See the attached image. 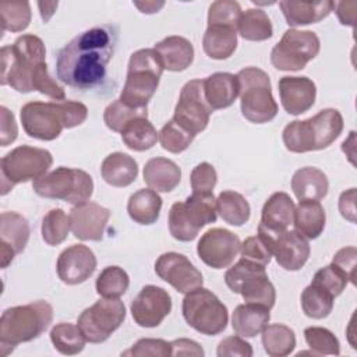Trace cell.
<instances>
[{"label":"cell","mask_w":357,"mask_h":357,"mask_svg":"<svg viewBox=\"0 0 357 357\" xmlns=\"http://www.w3.org/2000/svg\"><path fill=\"white\" fill-rule=\"evenodd\" d=\"M121 139L127 148L137 152L151 149L159 139V132L148 117H135L121 130Z\"/></svg>","instance_id":"obj_35"},{"label":"cell","mask_w":357,"mask_h":357,"mask_svg":"<svg viewBox=\"0 0 357 357\" xmlns=\"http://www.w3.org/2000/svg\"><path fill=\"white\" fill-rule=\"evenodd\" d=\"M294 209L296 205L289 194L283 191L272 194L262 206L258 230L276 237L293 223Z\"/></svg>","instance_id":"obj_23"},{"label":"cell","mask_w":357,"mask_h":357,"mask_svg":"<svg viewBox=\"0 0 357 357\" xmlns=\"http://www.w3.org/2000/svg\"><path fill=\"white\" fill-rule=\"evenodd\" d=\"M241 7L233 0H218L209 6L208 25H227L237 29L241 17Z\"/></svg>","instance_id":"obj_48"},{"label":"cell","mask_w":357,"mask_h":357,"mask_svg":"<svg viewBox=\"0 0 357 357\" xmlns=\"http://www.w3.org/2000/svg\"><path fill=\"white\" fill-rule=\"evenodd\" d=\"M185 322L201 335L222 333L229 322L226 305L216 294L205 287H197L185 294L181 305Z\"/></svg>","instance_id":"obj_10"},{"label":"cell","mask_w":357,"mask_h":357,"mask_svg":"<svg viewBox=\"0 0 357 357\" xmlns=\"http://www.w3.org/2000/svg\"><path fill=\"white\" fill-rule=\"evenodd\" d=\"M216 208L220 218L231 226H243L251 215L248 201L240 192L231 190H225L218 195Z\"/></svg>","instance_id":"obj_36"},{"label":"cell","mask_w":357,"mask_h":357,"mask_svg":"<svg viewBox=\"0 0 357 357\" xmlns=\"http://www.w3.org/2000/svg\"><path fill=\"white\" fill-rule=\"evenodd\" d=\"M131 315L142 328H156L172 311L170 294L155 284L144 286L131 301Z\"/></svg>","instance_id":"obj_17"},{"label":"cell","mask_w":357,"mask_h":357,"mask_svg":"<svg viewBox=\"0 0 357 357\" xmlns=\"http://www.w3.org/2000/svg\"><path fill=\"white\" fill-rule=\"evenodd\" d=\"M50 340L54 349L64 356H74L84 350L85 337L78 325L70 322H60L50 331Z\"/></svg>","instance_id":"obj_39"},{"label":"cell","mask_w":357,"mask_h":357,"mask_svg":"<svg viewBox=\"0 0 357 357\" xmlns=\"http://www.w3.org/2000/svg\"><path fill=\"white\" fill-rule=\"evenodd\" d=\"M291 190L298 201H321L328 194L329 181L326 174L318 167L305 166L294 172Z\"/></svg>","instance_id":"obj_28"},{"label":"cell","mask_w":357,"mask_h":357,"mask_svg":"<svg viewBox=\"0 0 357 357\" xmlns=\"http://www.w3.org/2000/svg\"><path fill=\"white\" fill-rule=\"evenodd\" d=\"M271 319L269 308L258 304H240L231 315V328L241 337H254L259 335Z\"/></svg>","instance_id":"obj_29"},{"label":"cell","mask_w":357,"mask_h":357,"mask_svg":"<svg viewBox=\"0 0 357 357\" xmlns=\"http://www.w3.org/2000/svg\"><path fill=\"white\" fill-rule=\"evenodd\" d=\"M135 117H148V110L130 107L120 99L107 105L103 112V121L106 127L116 132H121L126 124Z\"/></svg>","instance_id":"obj_46"},{"label":"cell","mask_w":357,"mask_h":357,"mask_svg":"<svg viewBox=\"0 0 357 357\" xmlns=\"http://www.w3.org/2000/svg\"><path fill=\"white\" fill-rule=\"evenodd\" d=\"M308 240L297 230H284L275 237L273 257L280 268L286 271L301 269L310 258Z\"/></svg>","instance_id":"obj_22"},{"label":"cell","mask_w":357,"mask_h":357,"mask_svg":"<svg viewBox=\"0 0 357 357\" xmlns=\"http://www.w3.org/2000/svg\"><path fill=\"white\" fill-rule=\"evenodd\" d=\"M183 211L197 230L218 219L216 198L212 192H192L183 201Z\"/></svg>","instance_id":"obj_34"},{"label":"cell","mask_w":357,"mask_h":357,"mask_svg":"<svg viewBox=\"0 0 357 357\" xmlns=\"http://www.w3.org/2000/svg\"><path fill=\"white\" fill-rule=\"evenodd\" d=\"M169 231L178 241H192L199 233L187 219L183 211V202L173 204L169 211Z\"/></svg>","instance_id":"obj_49"},{"label":"cell","mask_w":357,"mask_h":357,"mask_svg":"<svg viewBox=\"0 0 357 357\" xmlns=\"http://www.w3.org/2000/svg\"><path fill=\"white\" fill-rule=\"evenodd\" d=\"M121 356H131V357H167L172 356V347L170 342H166L163 339H139L137 340L128 350L123 351Z\"/></svg>","instance_id":"obj_51"},{"label":"cell","mask_w":357,"mask_h":357,"mask_svg":"<svg viewBox=\"0 0 357 357\" xmlns=\"http://www.w3.org/2000/svg\"><path fill=\"white\" fill-rule=\"evenodd\" d=\"M172 356H197L202 357L205 354L204 349L191 339H176L170 342Z\"/></svg>","instance_id":"obj_57"},{"label":"cell","mask_w":357,"mask_h":357,"mask_svg":"<svg viewBox=\"0 0 357 357\" xmlns=\"http://www.w3.org/2000/svg\"><path fill=\"white\" fill-rule=\"evenodd\" d=\"M130 286V278L127 272L116 265L106 266L98 276L95 287L96 293L105 298L121 297Z\"/></svg>","instance_id":"obj_41"},{"label":"cell","mask_w":357,"mask_h":357,"mask_svg":"<svg viewBox=\"0 0 357 357\" xmlns=\"http://www.w3.org/2000/svg\"><path fill=\"white\" fill-rule=\"evenodd\" d=\"M1 85H10L21 93L32 92L36 67L46 63L43 40L32 33L21 35L10 46L1 47Z\"/></svg>","instance_id":"obj_4"},{"label":"cell","mask_w":357,"mask_h":357,"mask_svg":"<svg viewBox=\"0 0 357 357\" xmlns=\"http://www.w3.org/2000/svg\"><path fill=\"white\" fill-rule=\"evenodd\" d=\"M20 117L29 137L53 141L64 128L81 126L88 117V107L77 100L28 102L21 107Z\"/></svg>","instance_id":"obj_2"},{"label":"cell","mask_w":357,"mask_h":357,"mask_svg":"<svg viewBox=\"0 0 357 357\" xmlns=\"http://www.w3.org/2000/svg\"><path fill=\"white\" fill-rule=\"evenodd\" d=\"M119 40L114 25L86 29L73 38L56 57L57 78L75 89H92L106 77Z\"/></svg>","instance_id":"obj_1"},{"label":"cell","mask_w":357,"mask_h":357,"mask_svg":"<svg viewBox=\"0 0 357 357\" xmlns=\"http://www.w3.org/2000/svg\"><path fill=\"white\" fill-rule=\"evenodd\" d=\"M212 112L204 95V79H191L180 91L173 120L197 135L206 128Z\"/></svg>","instance_id":"obj_14"},{"label":"cell","mask_w":357,"mask_h":357,"mask_svg":"<svg viewBox=\"0 0 357 357\" xmlns=\"http://www.w3.org/2000/svg\"><path fill=\"white\" fill-rule=\"evenodd\" d=\"M144 181L156 192L173 191L181 180L178 165L166 158H152L144 166Z\"/></svg>","instance_id":"obj_27"},{"label":"cell","mask_w":357,"mask_h":357,"mask_svg":"<svg viewBox=\"0 0 357 357\" xmlns=\"http://www.w3.org/2000/svg\"><path fill=\"white\" fill-rule=\"evenodd\" d=\"M70 230V216L60 208L50 209L42 219L40 233L47 245L61 244L67 238Z\"/></svg>","instance_id":"obj_43"},{"label":"cell","mask_w":357,"mask_h":357,"mask_svg":"<svg viewBox=\"0 0 357 357\" xmlns=\"http://www.w3.org/2000/svg\"><path fill=\"white\" fill-rule=\"evenodd\" d=\"M52 321L53 307L45 300L4 310L0 318V347L3 356H8L17 344L39 337Z\"/></svg>","instance_id":"obj_3"},{"label":"cell","mask_w":357,"mask_h":357,"mask_svg":"<svg viewBox=\"0 0 357 357\" xmlns=\"http://www.w3.org/2000/svg\"><path fill=\"white\" fill-rule=\"evenodd\" d=\"M286 22L290 26L317 24L326 18L335 8V3L324 1H279Z\"/></svg>","instance_id":"obj_26"},{"label":"cell","mask_w":357,"mask_h":357,"mask_svg":"<svg viewBox=\"0 0 357 357\" xmlns=\"http://www.w3.org/2000/svg\"><path fill=\"white\" fill-rule=\"evenodd\" d=\"M278 86L282 106L289 114L305 113L315 103L317 86L308 77H282Z\"/></svg>","instance_id":"obj_21"},{"label":"cell","mask_w":357,"mask_h":357,"mask_svg":"<svg viewBox=\"0 0 357 357\" xmlns=\"http://www.w3.org/2000/svg\"><path fill=\"white\" fill-rule=\"evenodd\" d=\"M225 282L245 303L264 305L269 310L275 305L276 290L262 265L241 258L226 271Z\"/></svg>","instance_id":"obj_11"},{"label":"cell","mask_w":357,"mask_h":357,"mask_svg":"<svg viewBox=\"0 0 357 357\" xmlns=\"http://www.w3.org/2000/svg\"><path fill=\"white\" fill-rule=\"evenodd\" d=\"M194 138L195 135H192L173 119L169 120L159 131V142L162 148L172 153L184 152L191 145Z\"/></svg>","instance_id":"obj_45"},{"label":"cell","mask_w":357,"mask_h":357,"mask_svg":"<svg viewBox=\"0 0 357 357\" xmlns=\"http://www.w3.org/2000/svg\"><path fill=\"white\" fill-rule=\"evenodd\" d=\"M100 174L102 178L112 187H128L138 176V165L130 155L113 152L103 159Z\"/></svg>","instance_id":"obj_30"},{"label":"cell","mask_w":357,"mask_h":357,"mask_svg":"<svg viewBox=\"0 0 357 357\" xmlns=\"http://www.w3.org/2000/svg\"><path fill=\"white\" fill-rule=\"evenodd\" d=\"M356 261H357V250L353 245L340 248L333 255V259H332V265L336 266L353 286H356Z\"/></svg>","instance_id":"obj_54"},{"label":"cell","mask_w":357,"mask_h":357,"mask_svg":"<svg viewBox=\"0 0 357 357\" xmlns=\"http://www.w3.org/2000/svg\"><path fill=\"white\" fill-rule=\"evenodd\" d=\"M273 241L275 237L258 230L257 236L247 237L241 245H240V254L241 258L255 262L258 265L266 266L271 262V258L273 255Z\"/></svg>","instance_id":"obj_42"},{"label":"cell","mask_w":357,"mask_h":357,"mask_svg":"<svg viewBox=\"0 0 357 357\" xmlns=\"http://www.w3.org/2000/svg\"><path fill=\"white\" fill-rule=\"evenodd\" d=\"M153 49L159 54L163 68L167 71H184L194 60L192 43L183 36H167L158 42Z\"/></svg>","instance_id":"obj_24"},{"label":"cell","mask_w":357,"mask_h":357,"mask_svg":"<svg viewBox=\"0 0 357 357\" xmlns=\"http://www.w3.org/2000/svg\"><path fill=\"white\" fill-rule=\"evenodd\" d=\"M126 319V305L119 298H105L85 308L77 325L89 343H103Z\"/></svg>","instance_id":"obj_13"},{"label":"cell","mask_w":357,"mask_h":357,"mask_svg":"<svg viewBox=\"0 0 357 357\" xmlns=\"http://www.w3.org/2000/svg\"><path fill=\"white\" fill-rule=\"evenodd\" d=\"M32 89L38 91L54 100H64L66 92L61 85H59L49 74L47 64L42 63L36 67L32 77Z\"/></svg>","instance_id":"obj_52"},{"label":"cell","mask_w":357,"mask_h":357,"mask_svg":"<svg viewBox=\"0 0 357 357\" xmlns=\"http://www.w3.org/2000/svg\"><path fill=\"white\" fill-rule=\"evenodd\" d=\"M218 183V173L208 162L198 163L190 176L192 192H212Z\"/></svg>","instance_id":"obj_53"},{"label":"cell","mask_w":357,"mask_h":357,"mask_svg":"<svg viewBox=\"0 0 357 357\" xmlns=\"http://www.w3.org/2000/svg\"><path fill=\"white\" fill-rule=\"evenodd\" d=\"M339 211L346 220L356 223V188H349L340 194Z\"/></svg>","instance_id":"obj_58"},{"label":"cell","mask_w":357,"mask_h":357,"mask_svg":"<svg viewBox=\"0 0 357 357\" xmlns=\"http://www.w3.org/2000/svg\"><path fill=\"white\" fill-rule=\"evenodd\" d=\"M319 38L312 31L287 29L271 52V63L282 71L303 70L319 53Z\"/></svg>","instance_id":"obj_12"},{"label":"cell","mask_w":357,"mask_h":357,"mask_svg":"<svg viewBox=\"0 0 357 357\" xmlns=\"http://www.w3.org/2000/svg\"><path fill=\"white\" fill-rule=\"evenodd\" d=\"M163 64L155 49H139L128 61L126 84L120 100L134 109H146L155 95L163 73Z\"/></svg>","instance_id":"obj_6"},{"label":"cell","mask_w":357,"mask_h":357,"mask_svg":"<svg viewBox=\"0 0 357 357\" xmlns=\"http://www.w3.org/2000/svg\"><path fill=\"white\" fill-rule=\"evenodd\" d=\"M311 283L322 287L332 297H337L343 293L349 280L336 266H333L331 264V265L324 266L319 271H317Z\"/></svg>","instance_id":"obj_50"},{"label":"cell","mask_w":357,"mask_h":357,"mask_svg":"<svg viewBox=\"0 0 357 357\" xmlns=\"http://www.w3.org/2000/svg\"><path fill=\"white\" fill-rule=\"evenodd\" d=\"M134 6L138 7L144 14H153V13H158L165 6V1H144V3L134 1Z\"/></svg>","instance_id":"obj_60"},{"label":"cell","mask_w":357,"mask_h":357,"mask_svg":"<svg viewBox=\"0 0 357 357\" xmlns=\"http://www.w3.org/2000/svg\"><path fill=\"white\" fill-rule=\"evenodd\" d=\"M262 346L271 357L289 356L296 347L294 331L283 324H272L264 328Z\"/></svg>","instance_id":"obj_38"},{"label":"cell","mask_w":357,"mask_h":357,"mask_svg":"<svg viewBox=\"0 0 357 357\" xmlns=\"http://www.w3.org/2000/svg\"><path fill=\"white\" fill-rule=\"evenodd\" d=\"M162 209V198L152 188H141L135 191L127 202L130 218L139 225H152L159 219Z\"/></svg>","instance_id":"obj_33"},{"label":"cell","mask_w":357,"mask_h":357,"mask_svg":"<svg viewBox=\"0 0 357 357\" xmlns=\"http://www.w3.org/2000/svg\"><path fill=\"white\" fill-rule=\"evenodd\" d=\"M238 92V81L234 74L215 73L204 79V95L212 110L231 106Z\"/></svg>","instance_id":"obj_25"},{"label":"cell","mask_w":357,"mask_h":357,"mask_svg":"<svg viewBox=\"0 0 357 357\" xmlns=\"http://www.w3.org/2000/svg\"><path fill=\"white\" fill-rule=\"evenodd\" d=\"M31 234L28 220L17 212H3L0 215V259L6 269L14 257L25 250Z\"/></svg>","instance_id":"obj_20"},{"label":"cell","mask_w":357,"mask_h":357,"mask_svg":"<svg viewBox=\"0 0 357 357\" xmlns=\"http://www.w3.org/2000/svg\"><path fill=\"white\" fill-rule=\"evenodd\" d=\"M252 347L251 344L244 340L241 336H229L219 342L216 354L219 357H251L252 356Z\"/></svg>","instance_id":"obj_55"},{"label":"cell","mask_w":357,"mask_h":357,"mask_svg":"<svg viewBox=\"0 0 357 357\" xmlns=\"http://www.w3.org/2000/svg\"><path fill=\"white\" fill-rule=\"evenodd\" d=\"M301 308L303 312L312 319L326 318L333 310V300L326 290L317 284L307 286L301 293Z\"/></svg>","instance_id":"obj_40"},{"label":"cell","mask_w":357,"mask_h":357,"mask_svg":"<svg viewBox=\"0 0 357 357\" xmlns=\"http://www.w3.org/2000/svg\"><path fill=\"white\" fill-rule=\"evenodd\" d=\"M335 7H336V14H337L339 21H340L343 25L354 26L357 3H354V1H350V3L340 1V3H336Z\"/></svg>","instance_id":"obj_59"},{"label":"cell","mask_w":357,"mask_h":357,"mask_svg":"<svg viewBox=\"0 0 357 357\" xmlns=\"http://www.w3.org/2000/svg\"><path fill=\"white\" fill-rule=\"evenodd\" d=\"M1 33L4 31L21 32L28 28L31 22V6L28 1L22 3H1L0 4Z\"/></svg>","instance_id":"obj_44"},{"label":"cell","mask_w":357,"mask_h":357,"mask_svg":"<svg viewBox=\"0 0 357 357\" xmlns=\"http://www.w3.org/2000/svg\"><path fill=\"white\" fill-rule=\"evenodd\" d=\"M112 212L96 204L86 201L75 205L70 211V226L75 238L82 241H100L103 238Z\"/></svg>","instance_id":"obj_18"},{"label":"cell","mask_w":357,"mask_h":357,"mask_svg":"<svg viewBox=\"0 0 357 357\" xmlns=\"http://www.w3.org/2000/svg\"><path fill=\"white\" fill-rule=\"evenodd\" d=\"M32 188L39 197L79 205L92 197L93 180L85 170L60 166L35 180Z\"/></svg>","instance_id":"obj_8"},{"label":"cell","mask_w":357,"mask_h":357,"mask_svg":"<svg viewBox=\"0 0 357 357\" xmlns=\"http://www.w3.org/2000/svg\"><path fill=\"white\" fill-rule=\"evenodd\" d=\"M240 245L241 241L237 234L227 229L213 227L198 240L197 254L205 265L213 269H223L233 264L240 252Z\"/></svg>","instance_id":"obj_15"},{"label":"cell","mask_w":357,"mask_h":357,"mask_svg":"<svg viewBox=\"0 0 357 357\" xmlns=\"http://www.w3.org/2000/svg\"><path fill=\"white\" fill-rule=\"evenodd\" d=\"M155 272L181 294H187L204 283L198 268L185 255L173 251L165 252L156 259Z\"/></svg>","instance_id":"obj_16"},{"label":"cell","mask_w":357,"mask_h":357,"mask_svg":"<svg viewBox=\"0 0 357 357\" xmlns=\"http://www.w3.org/2000/svg\"><path fill=\"white\" fill-rule=\"evenodd\" d=\"M52 163L53 156L47 149L29 145L14 148L0 160L1 195H6L15 184L40 178Z\"/></svg>","instance_id":"obj_9"},{"label":"cell","mask_w":357,"mask_h":357,"mask_svg":"<svg viewBox=\"0 0 357 357\" xmlns=\"http://www.w3.org/2000/svg\"><path fill=\"white\" fill-rule=\"evenodd\" d=\"M38 6H39V10H40V17H42V20L45 21V22H47L50 18H52V15L54 14V11H56V8H57V1H50V3H47V1H39L38 3Z\"/></svg>","instance_id":"obj_61"},{"label":"cell","mask_w":357,"mask_h":357,"mask_svg":"<svg viewBox=\"0 0 357 357\" xmlns=\"http://www.w3.org/2000/svg\"><path fill=\"white\" fill-rule=\"evenodd\" d=\"M304 339L312 354L324 356L332 354L337 356L340 353V343L337 337L326 328L322 326H310L304 329Z\"/></svg>","instance_id":"obj_47"},{"label":"cell","mask_w":357,"mask_h":357,"mask_svg":"<svg viewBox=\"0 0 357 357\" xmlns=\"http://www.w3.org/2000/svg\"><path fill=\"white\" fill-rule=\"evenodd\" d=\"M0 116H1V124H0V127H1L0 128L1 130V139H0V144H1V146H7L8 144H11L17 139L18 128H17L14 114L6 106L0 107Z\"/></svg>","instance_id":"obj_56"},{"label":"cell","mask_w":357,"mask_h":357,"mask_svg":"<svg viewBox=\"0 0 357 357\" xmlns=\"http://www.w3.org/2000/svg\"><path fill=\"white\" fill-rule=\"evenodd\" d=\"M236 77L243 116L255 124L273 120L278 114V103L272 95L269 75L258 67H245Z\"/></svg>","instance_id":"obj_7"},{"label":"cell","mask_w":357,"mask_h":357,"mask_svg":"<svg viewBox=\"0 0 357 357\" xmlns=\"http://www.w3.org/2000/svg\"><path fill=\"white\" fill-rule=\"evenodd\" d=\"M96 269L93 251L84 244L67 247L57 258L56 271L59 279L66 284H79L89 279Z\"/></svg>","instance_id":"obj_19"},{"label":"cell","mask_w":357,"mask_h":357,"mask_svg":"<svg viewBox=\"0 0 357 357\" xmlns=\"http://www.w3.org/2000/svg\"><path fill=\"white\" fill-rule=\"evenodd\" d=\"M326 223V213L319 201H300L294 209L293 225L296 230L308 240L318 238Z\"/></svg>","instance_id":"obj_31"},{"label":"cell","mask_w":357,"mask_h":357,"mask_svg":"<svg viewBox=\"0 0 357 357\" xmlns=\"http://www.w3.org/2000/svg\"><path fill=\"white\" fill-rule=\"evenodd\" d=\"M202 47L206 56L213 60L229 59L237 47V29L227 25H208Z\"/></svg>","instance_id":"obj_32"},{"label":"cell","mask_w":357,"mask_h":357,"mask_svg":"<svg viewBox=\"0 0 357 357\" xmlns=\"http://www.w3.org/2000/svg\"><path fill=\"white\" fill-rule=\"evenodd\" d=\"M237 31L240 36L251 42H262L273 35L272 22L261 8H248L241 13Z\"/></svg>","instance_id":"obj_37"},{"label":"cell","mask_w":357,"mask_h":357,"mask_svg":"<svg viewBox=\"0 0 357 357\" xmlns=\"http://www.w3.org/2000/svg\"><path fill=\"white\" fill-rule=\"evenodd\" d=\"M343 131V117L336 109L319 110L307 120L289 123L282 134L287 151L304 153L328 148Z\"/></svg>","instance_id":"obj_5"}]
</instances>
